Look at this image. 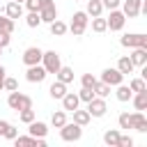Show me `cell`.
<instances>
[{"mask_svg": "<svg viewBox=\"0 0 147 147\" xmlns=\"http://www.w3.org/2000/svg\"><path fill=\"white\" fill-rule=\"evenodd\" d=\"M60 138L64 142H78L83 138V126H78L76 122H64L60 126Z\"/></svg>", "mask_w": 147, "mask_h": 147, "instance_id": "1", "label": "cell"}, {"mask_svg": "<svg viewBox=\"0 0 147 147\" xmlns=\"http://www.w3.org/2000/svg\"><path fill=\"white\" fill-rule=\"evenodd\" d=\"M7 106L18 113V110H23V108H32V99H30L28 94L14 90V92H9V96H7Z\"/></svg>", "mask_w": 147, "mask_h": 147, "instance_id": "2", "label": "cell"}, {"mask_svg": "<svg viewBox=\"0 0 147 147\" xmlns=\"http://www.w3.org/2000/svg\"><path fill=\"white\" fill-rule=\"evenodd\" d=\"M87 25H90V16H87L85 11H76V14L71 16V25H69V30H71L74 37H83L85 30H87Z\"/></svg>", "mask_w": 147, "mask_h": 147, "instance_id": "3", "label": "cell"}, {"mask_svg": "<svg viewBox=\"0 0 147 147\" xmlns=\"http://www.w3.org/2000/svg\"><path fill=\"white\" fill-rule=\"evenodd\" d=\"M41 67L46 69V74H55V71L62 67L60 53H55V51H46V53L41 55Z\"/></svg>", "mask_w": 147, "mask_h": 147, "instance_id": "4", "label": "cell"}, {"mask_svg": "<svg viewBox=\"0 0 147 147\" xmlns=\"http://www.w3.org/2000/svg\"><path fill=\"white\" fill-rule=\"evenodd\" d=\"M39 18L41 23H53L57 18V9L53 0H39Z\"/></svg>", "mask_w": 147, "mask_h": 147, "instance_id": "5", "label": "cell"}, {"mask_svg": "<svg viewBox=\"0 0 147 147\" xmlns=\"http://www.w3.org/2000/svg\"><path fill=\"white\" fill-rule=\"evenodd\" d=\"M119 44H122L124 48H147V34H140V32H136V34H124V37L119 39Z\"/></svg>", "mask_w": 147, "mask_h": 147, "instance_id": "6", "label": "cell"}, {"mask_svg": "<svg viewBox=\"0 0 147 147\" xmlns=\"http://www.w3.org/2000/svg\"><path fill=\"white\" fill-rule=\"evenodd\" d=\"M106 110H108V106H106V99L103 96H94V99L87 101V113L92 117H103Z\"/></svg>", "mask_w": 147, "mask_h": 147, "instance_id": "7", "label": "cell"}, {"mask_svg": "<svg viewBox=\"0 0 147 147\" xmlns=\"http://www.w3.org/2000/svg\"><path fill=\"white\" fill-rule=\"evenodd\" d=\"M124 23H126V16H124L119 9H110V16L106 18V25H108V30L117 32V30H122V28H124Z\"/></svg>", "mask_w": 147, "mask_h": 147, "instance_id": "8", "label": "cell"}, {"mask_svg": "<svg viewBox=\"0 0 147 147\" xmlns=\"http://www.w3.org/2000/svg\"><path fill=\"white\" fill-rule=\"evenodd\" d=\"M41 55H44V51L41 48H37V46H30V48H25L23 51V64L25 67H32V64H39L41 62Z\"/></svg>", "mask_w": 147, "mask_h": 147, "instance_id": "9", "label": "cell"}, {"mask_svg": "<svg viewBox=\"0 0 147 147\" xmlns=\"http://www.w3.org/2000/svg\"><path fill=\"white\" fill-rule=\"evenodd\" d=\"M46 76H48V74H46V69L41 67V62L28 67V71H25V80H28V83H41Z\"/></svg>", "mask_w": 147, "mask_h": 147, "instance_id": "10", "label": "cell"}, {"mask_svg": "<svg viewBox=\"0 0 147 147\" xmlns=\"http://www.w3.org/2000/svg\"><path fill=\"white\" fill-rule=\"evenodd\" d=\"M101 80H103L106 85L115 87V85H119V83L124 80V76L117 71V67H115V69H113V67H108V69H103V71H101Z\"/></svg>", "mask_w": 147, "mask_h": 147, "instance_id": "11", "label": "cell"}, {"mask_svg": "<svg viewBox=\"0 0 147 147\" xmlns=\"http://www.w3.org/2000/svg\"><path fill=\"white\" fill-rule=\"evenodd\" d=\"M119 5H122V14H124L126 18H136V16L140 14L142 0H124V2H119Z\"/></svg>", "mask_w": 147, "mask_h": 147, "instance_id": "12", "label": "cell"}, {"mask_svg": "<svg viewBox=\"0 0 147 147\" xmlns=\"http://www.w3.org/2000/svg\"><path fill=\"white\" fill-rule=\"evenodd\" d=\"M129 117H131V129H136V131H140V133L147 131V117H145L142 110H136V113H131Z\"/></svg>", "mask_w": 147, "mask_h": 147, "instance_id": "13", "label": "cell"}, {"mask_svg": "<svg viewBox=\"0 0 147 147\" xmlns=\"http://www.w3.org/2000/svg\"><path fill=\"white\" fill-rule=\"evenodd\" d=\"M5 16H9L11 21H16V18H21V16H23V2H16V0H9V2L5 5Z\"/></svg>", "mask_w": 147, "mask_h": 147, "instance_id": "14", "label": "cell"}, {"mask_svg": "<svg viewBox=\"0 0 147 147\" xmlns=\"http://www.w3.org/2000/svg\"><path fill=\"white\" fill-rule=\"evenodd\" d=\"M60 101H62V110H67V113H71V110H76V108L80 106V99H78V94H74V92H67Z\"/></svg>", "mask_w": 147, "mask_h": 147, "instance_id": "15", "label": "cell"}, {"mask_svg": "<svg viewBox=\"0 0 147 147\" xmlns=\"http://www.w3.org/2000/svg\"><path fill=\"white\" fill-rule=\"evenodd\" d=\"M28 133H30V136H34V138H46V133H48V124L32 119V122L28 124Z\"/></svg>", "mask_w": 147, "mask_h": 147, "instance_id": "16", "label": "cell"}, {"mask_svg": "<svg viewBox=\"0 0 147 147\" xmlns=\"http://www.w3.org/2000/svg\"><path fill=\"white\" fill-rule=\"evenodd\" d=\"M131 62L136 67H145L147 64V48H131Z\"/></svg>", "mask_w": 147, "mask_h": 147, "instance_id": "17", "label": "cell"}, {"mask_svg": "<svg viewBox=\"0 0 147 147\" xmlns=\"http://www.w3.org/2000/svg\"><path fill=\"white\" fill-rule=\"evenodd\" d=\"M133 69H136V64L131 62V57H129V55H122V57L117 60V71H119L122 76H129V74H133Z\"/></svg>", "mask_w": 147, "mask_h": 147, "instance_id": "18", "label": "cell"}, {"mask_svg": "<svg viewBox=\"0 0 147 147\" xmlns=\"http://www.w3.org/2000/svg\"><path fill=\"white\" fill-rule=\"evenodd\" d=\"M55 78H57L60 83H64V85L74 83V69H71V67H60V69L55 71Z\"/></svg>", "mask_w": 147, "mask_h": 147, "instance_id": "19", "label": "cell"}, {"mask_svg": "<svg viewBox=\"0 0 147 147\" xmlns=\"http://www.w3.org/2000/svg\"><path fill=\"white\" fill-rule=\"evenodd\" d=\"M48 94H51L53 99H62V96L67 94V85H64V83H60V80L55 78V83L48 87Z\"/></svg>", "mask_w": 147, "mask_h": 147, "instance_id": "20", "label": "cell"}, {"mask_svg": "<svg viewBox=\"0 0 147 147\" xmlns=\"http://www.w3.org/2000/svg\"><path fill=\"white\" fill-rule=\"evenodd\" d=\"M117 90H115V96H117V101H131V96H133V92L129 90V85H124V83H119V85H115Z\"/></svg>", "mask_w": 147, "mask_h": 147, "instance_id": "21", "label": "cell"}, {"mask_svg": "<svg viewBox=\"0 0 147 147\" xmlns=\"http://www.w3.org/2000/svg\"><path fill=\"white\" fill-rule=\"evenodd\" d=\"M131 101L136 110H147V92H133Z\"/></svg>", "mask_w": 147, "mask_h": 147, "instance_id": "22", "label": "cell"}, {"mask_svg": "<svg viewBox=\"0 0 147 147\" xmlns=\"http://www.w3.org/2000/svg\"><path fill=\"white\" fill-rule=\"evenodd\" d=\"M48 25H51V34H53V37H62V34L69 30V25H67L64 21H60V18H55V21L48 23Z\"/></svg>", "mask_w": 147, "mask_h": 147, "instance_id": "23", "label": "cell"}, {"mask_svg": "<svg viewBox=\"0 0 147 147\" xmlns=\"http://www.w3.org/2000/svg\"><path fill=\"white\" fill-rule=\"evenodd\" d=\"M71 113H74V122H76L78 126H87L90 119H92V115H90L87 110H78V108H76V110H71Z\"/></svg>", "mask_w": 147, "mask_h": 147, "instance_id": "24", "label": "cell"}, {"mask_svg": "<svg viewBox=\"0 0 147 147\" xmlns=\"http://www.w3.org/2000/svg\"><path fill=\"white\" fill-rule=\"evenodd\" d=\"M101 11H103V5H101V0H87V9H85V14L87 16H101Z\"/></svg>", "mask_w": 147, "mask_h": 147, "instance_id": "25", "label": "cell"}, {"mask_svg": "<svg viewBox=\"0 0 147 147\" xmlns=\"http://www.w3.org/2000/svg\"><path fill=\"white\" fill-rule=\"evenodd\" d=\"M117 140H119V131H117V129H108V131L103 133V142H106L108 147H117Z\"/></svg>", "mask_w": 147, "mask_h": 147, "instance_id": "26", "label": "cell"}, {"mask_svg": "<svg viewBox=\"0 0 147 147\" xmlns=\"http://www.w3.org/2000/svg\"><path fill=\"white\" fill-rule=\"evenodd\" d=\"M129 90H131V92H147L145 78H131V80H129Z\"/></svg>", "mask_w": 147, "mask_h": 147, "instance_id": "27", "label": "cell"}, {"mask_svg": "<svg viewBox=\"0 0 147 147\" xmlns=\"http://www.w3.org/2000/svg\"><path fill=\"white\" fill-rule=\"evenodd\" d=\"M92 90H94V96H103V99H106V96L110 94V85H106L103 80H96V85H94Z\"/></svg>", "mask_w": 147, "mask_h": 147, "instance_id": "28", "label": "cell"}, {"mask_svg": "<svg viewBox=\"0 0 147 147\" xmlns=\"http://www.w3.org/2000/svg\"><path fill=\"white\" fill-rule=\"evenodd\" d=\"M25 25H28V28H39V25H41L39 11H28V16H25Z\"/></svg>", "mask_w": 147, "mask_h": 147, "instance_id": "29", "label": "cell"}, {"mask_svg": "<svg viewBox=\"0 0 147 147\" xmlns=\"http://www.w3.org/2000/svg\"><path fill=\"white\" fill-rule=\"evenodd\" d=\"M64 122H67V110H57V113H53V117H51V124H53L55 129H60Z\"/></svg>", "mask_w": 147, "mask_h": 147, "instance_id": "30", "label": "cell"}, {"mask_svg": "<svg viewBox=\"0 0 147 147\" xmlns=\"http://www.w3.org/2000/svg\"><path fill=\"white\" fill-rule=\"evenodd\" d=\"M14 28H16V25H14V21H11L9 16H0V32H9V34H11Z\"/></svg>", "mask_w": 147, "mask_h": 147, "instance_id": "31", "label": "cell"}, {"mask_svg": "<svg viewBox=\"0 0 147 147\" xmlns=\"http://www.w3.org/2000/svg\"><path fill=\"white\" fill-rule=\"evenodd\" d=\"M92 30H94V32H106V30H108V25H106V18H101V16H94V18H92Z\"/></svg>", "mask_w": 147, "mask_h": 147, "instance_id": "32", "label": "cell"}, {"mask_svg": "<svg viewBox=\"0 0 147 147\" xmlns=\"http://www.w3.org/2000/svg\"><path fill=\"white\" fill-rule=\"evenodd\" d=\"M18 119H21L23 124H30V122L34 119V110H32V108H23V110H18Z\"/></svg>", "mask_w": 147, "mask_h": 147, "instance_id": "33", "label": "cell"}, {"mask_svg": "<svg viewBox=\"0 0 147 147\" xmlns=\"http://www.w3.org/2000/svg\"><path fill=\"white\" fill-rule=\"evenodd\" d=\"M80 85H83V87H90V90H92V87L96 85V78H94L92 74H83V76H80Z\"/></svg>", "mask_w": 147, "mask_h": 147, "instance_id": "34", "label": "cell"}, {"mask_svg": "<svg viewBox=\"0 0 147 147\" xmlns=\"http://www.w3.org/2000/svg\"><path fill=\"white\" fill-rule=\"evenodd\" d=\"M16 136H18V129H16L14 124H7V126H5V131H2V138H7V140H14Z\"/></svg>", "mask_w": 147, "mask_h": 147, "instance_id": "35", "label": "cell"}, {"mask_svg": "<svg viewBox=\"0 0 147 147\" xmlns=\"http://www.w3.org/2000/svg\"><path fill=\"white\" fill-rule=\"evenodd\" d=\"M2 90H7V92H14V90H18V83H16V78H7V76H5V80H2Z\"/></svg>", "mask_w": 147, "mask_h": 147, "instance_id": "36", "label": "cell"}, {"mask_svg": "<svg viewBox=\"0 0 147 147\" xmlns=\"http://www.w3.org/2000/svg\"><path fill=\"white\" fill-rule=\"evenodd\" d=\"M78 99L87 103L90 99H94V90H90V87H80V92H78Z\"/></svg>", "mask_w": 147, "mask_h": 147, "instance_id": "37", "label": "cell"}, {"mask_svg": "<svg viewBox=\"0 0 147 147\" xmlns=\"http://www.w3.org/2000/svg\"><path fill=\"white\" fill-rule=\"evenodd\" d=\"M117 124H119V129H131V117H129V113H122V115L117 117Z\"/></svg>", "mask_w": 147, "mask_h": 147, "instance_id": "38", "label": "cell"}, {"mask_svg": "<svg viewBox=\"0 0 147 147\" xmlns=\"http://www.w3.org/2000/svg\"><path fill=\"white\" fill-rule=\"evenodd\" d=\"M117 147H133V138H131V136H124V133H119Z\"/></svg>", "mask_w": 147, "mask_h": 147, "instance_id": "39", "label": "cell"}, {"mask_svg": "<svg viewBox=\"0 0 147 147\" xmlns=\"http://www.w3.org/2000/svg\"><path fill=\"white\" fill-rule=\"evenodd\" d=\"M28 11H39V0H23Z\"/></svg>", "mask_w": 147, "mask_h": 147, "instance_id": "40", "label": "cell"}, {"mask_svg": "<svg viewBox=\"0 0 147 147\" xmlns=\"http://www.w3.org/2000/svg\"><path fill=\"white\" fill-rule=\"evenodd\" d=\"M119 2H122V0H101L103 9H108V11H110V9H117V7H119Z\"/></svg>", "mask_w": 147, "mask_h": 147, "instance_id": "41", "label": "cell"}, {"mask_svg": "<svg viewBox=\"0 0 147 147\" xmlns=\"http://www.w3.org/2000/svg\"><path fill=\"white\" fill-rule=\"evenodd\" d=\"M9 41H11L9 32H0V48H7V46H9Z\"/></svg>", "mask_w": 147, "mask_h": 147, "instance_id": "42", "label": "cell"}, {"mask_svg": "<svg viewBox=\"0 0 147 147\" xmlns=\"http://www.w3.org/2000/svg\"><path fill=\"white\" fill-rule=\"evenodd\" d=\"M9 122H5V119H0V138H2V131H5V126H7Z\"/></svg>", "mask_w": 147, "mask_h": 147, "instance_id": "43", "label": "cell"}, {"mask_svg": "<svg viewBox=\"0 0 147 147\" xmlns=\"http://www.w3.org/2000/svg\"><path fill=\"white\" fill-rule=\"evenodd\" d=\"M5 74H7V71H5V67H2V64H0V83H2V80H5Z\"/></svg>", "mask_w": 147, "mask_h": 147, "instance_id": "44", "label": "cell"}, {"mask_svg": "<svg viewBox=\"0 0 147 147\" xmlns=\"http://www.w3.org/2000/svg\"><path fill=\"white\" fill-rule=\"evenodd\" d=\"M0 55H2V48H0Z\"/></svg>", "mask_w": 147, "mask_h": 147, "instance_id": "45", "label": "cell"}, {"mask_svg": "<svg viewBox=\"0 0 147 147\" xmlns=\"http://www.w3.org/2000/svg\"><path fill=\"white\" fill-rule=\"evenodd\" d=\"M16 2H23V0H16Z\"/></svg>", "mask_w": 147, "mask_h": 147, "instance_id": "46", "label": "cell"}]
</instances>
